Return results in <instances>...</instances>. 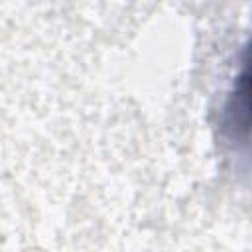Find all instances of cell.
Segmentation results:
<instances>
[{"label": "cell", "mask_w": 252, "mask_h": 252, "mask_svg": "<svg viewBox=\"0 0 252 252\" xmlns=\"http://www.w3.org/2000/svg\"><path fill=\"white\" fill-rule=\"evenodd\" d=\"M222 130L232 142L248 140V69L246 59L232 81V89L222 108Z\"/></svg>", "instance_id": "obj_1"}]
</instances>
